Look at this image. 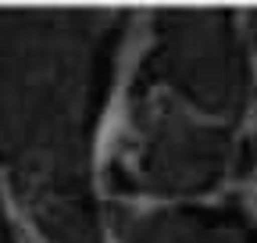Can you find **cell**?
<instances>
[{"mask_svg":"<svg viewBox=\"0 0 257 243\" xmlns=\"http://www.w3.org/2000/svg\"><path fill=\"white\" fill-rule=\"evenodd\" d=\"M0 243H11V236H8V229H4V222H0Z\"/></svg>","mask_w":257,"mask_h":243,"instance_id":"2","label":"cell"},{"mask_svg":"<svg viewBox=\"0 0 257 243\" xmlns=\"http://www.w3.org/2000/svg\"><path fill=\"white\" fill-rule=\"evenodd\" d=\"M221 232V225L200 218H154L136 229V243H229Z\"/></svg>","mask_w":257,"mask_h":243,"instance_id":"1","label":"cell"}]
</instances>
